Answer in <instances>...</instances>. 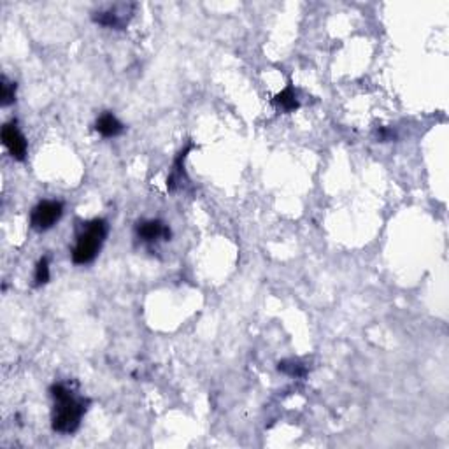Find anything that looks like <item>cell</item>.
<instances>
[{
	"label": "cell",
	"mask_w": 449,
	"mask_h": 449,
	"mask_svg": "<svg viewBox=\"0 0 449 449\" xmlns=\"http://www.w3.org/2000/svg\"><path fill=\"white\" fill-rule=\"evenodd\" d=\"M53 399L51 426L58 433H74L81 426L83 416L88 411L90 400L78 397L64 383H54L49 388Z\"/></svg>",
	"instance_id": "1"
},
{
	"label": "cell",
	"mask_w": 449,
	"mask_h": 449,
	"mask_svg": "<svg viewBox=\"0 0 449 449\" xmlns=\"http://www.w3.org/2000/svg\"><path fill=\"white\" fill-rule=\"evenodd\" d=\"M109 225L102 218H95L83 225L81 232L76 237L74 250H72V262L76 265H88L100 253L102 246L107 237Z\"/></svg>",
	"instance_id": "2"
},
{
	"label": "cell",
	"mask_w": 449,
	"mask_h": 449,
	"mask_svg": "<svg viewBox=\"0 0 449 449\" xmlns=\"http://www.w3.org/2000/svg\"><path fill=\"white\" fill-rule=\"evenodd\" d=\"M135 7L137 6L130 2L112 4V6L104 7V9L95 11V13L91 14V20L97 25H102V27L123 30V28H127V25L130 23V20H132Z\"/></svg>",
	"instance_id": "3"
},
{
	"label": "cell",
	"mask_w": 449,
	"mask_h": 449,
	"mask_svg": "<svg viewBox=\"0 0 449 449\" xmlns=\"http://www.w3.org/2000/svg\"><path fill=\"white\" fill-rule=\"evenodd\" d=\"M64 216V204L60 200H42L32 209L30 226L37 232L53 228Z\"/></svg>",
	"instance_id": "4"
},
{
	"label": "cell",
	"mask_w": 449,
	"mask_h": 449,
	"mask_svg": "<svg viewBox=\"0 0 449 449\" xmlns=\"http://www.w3.org/2000/svg\"><path fill=\"white\" fill-rule=\"evenodd\" d=\"M0 137H2V144L6 146V149L9 151V155L13 156L14 160L23 162V160L27 158L28 142L27 139H25V135L21 134L16 119H11V122H7L6 125L2 127Z\"/></svg>",
	"instance_id": "5"
},
{
	"label": "cell",
	"mask_w": 449,
	"mask_h": 449,
	"mask_svg": "<svg viewBox=\"0 0 449 449\" xmlns=\"http://www.w3.org/2000/svg\"><path fill=\"white\" fill-rule=\"evenodd\" d=\"M135 233L142 243L153 244L156 240H170L173 237V230L169 225H165L160 220H146L137 223L135 226Z\"/></svg>",
	"instance_id": "6"
},
{
	"label": "cell",
	"mask_w": 449,
	"mask_h": 449,
	"mask_svg": "<svg viewBox=\"0 0 449 449\" xmlns=\"http://www.w3.org/2000/svg\"><path fill=\"white\" fill-rule=\"evenodd\" d=\"M95 130H97L102 137L112 139L125 132V125H123L112 112H102L97 118V122H95Z\"/></svg>",
	"instance_id": "7"
},
{
	"label": "cell",
	"mask_w": 449,
	"mask_h": 449,
	"mask_svg": "<svg viewBox=\"0 0 449 449\" xmlns=\"http://www.w3.org/2000/svg\"><path fill=\"white\" fill-rule=\"evenodd\" d=\"M274 104L286 112H293L301 107V102H298L297 93H295V88L291 85H288L281 93L274 97Z\"/></svg>",
	"instance_id": "8"
},
{
	"label": "cell",
	"mask_w": 449,
	"mask_h": 449,
	"mask_svg": "<svg viewBox=\"0 0 449 449\" xmlns=\"http://www.w3.org/2000/svg\"><path fill=\"white\" fill-rule=\"evenodd\" d=\"M277 368H279V372H283V374H286V375H291V378H304V375L308 374V368H305V365H302L301 361H297V360L279 361Z\"/></svg>",
	"instance_id": "9"
},
{
	"label": "cell",
	"mask_w": 449,
	"mask_h": 449,
	"mask_svg": "<svg viewBox=\"0 0 449 449\" xmlns=\"http://www.w3.org/2000/svg\"><path fill=\"white\" fill-rule=\"evenodd\" d=\"M51 274H49V258L42 257L41 260L35 265V272H34V286H45V284L49 283Z\"/></svg>",
	"instance_id": "10"
},
{
	"label": "cell",
	"mask_w": 449,
	"mask_h": 449,
	"mask_svg": "<svg viewBox=\"0 0 449 449\" xmlns=\"http://www.w3.org/2000/svg\"><path fill=\"white\" fill-rule=\"evenodd\" d=\"M2 85H0V88H2V95H0V98H2V105L4 107H7V105L14 104V100H16V83L14 81H9V79L6 78V76H2Z\"/></svg>",
	"instance_id": "11"
},
{
	"label": "cell",
	"mask_w": 449,
	"mask_h": 449,
	"mask_svg": "<svg viewBox=\"0 0 449 449\" xmlns=\"http://www.w3.org/2000/svg\"><path fill=\"white\" fill-rule=\"evenodd\" d=\"M375 137H378L379 142H390V141H395L397 139V134L393 132L392 129H379L378 132H375Z\"/></svg>",
	"instance_id": "12"
}]
</instances>
